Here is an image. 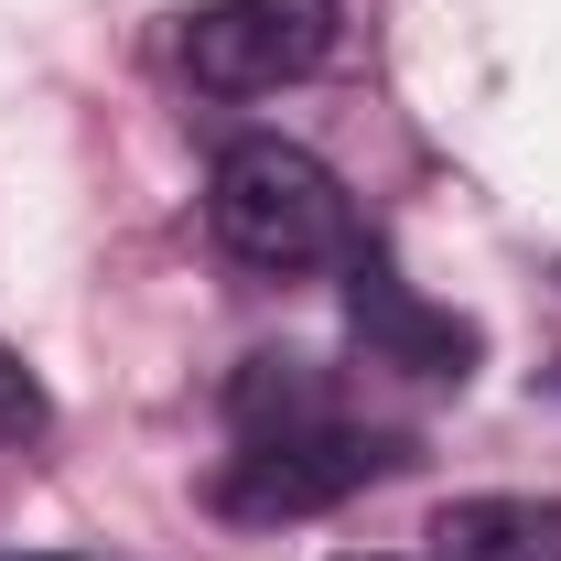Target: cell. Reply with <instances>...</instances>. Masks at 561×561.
<instances>
[{
	"label": "cell",
	"mask_w": 561,
	"mask_h": 561,
	"mask_svg": "<svg viewBox=\"0 0 561 561\" xmlns=\"http://www.w3.org/2000/svg\"><path fill=\"white\" fill-rule=\"evenodd\" d=\"M335 55V0H206L184 22V76L206 98H271Z\"/></svg>",
	"instance_id": "2"
},
{
	"label": "cell",
	"mask_w": 561,
	"mask_h": 561,
	"mask_svg": "<svg viewBox=\"0 0 561 561\" xmlns=\"http://www.w3.org/2000/svg\"><path fill=\"white\" fill-rule=\"evenodd\" d=\"M227 400H238V421H249V432H291V421H324V389H313V378H302L291 356H249Z\"/></svg>",
	"instance_id": "6"
},
{
	"label": "cell",
	"mask_w": 561,
	"mask_h": 561,
	"mask_svg": "<svg viewBox=\"0 0 561 561\" xmlns=\"http://www.w3.org/2000/svg\"><path fill=\"white\" fill-rule=\"evenodd\" d=\"M400 454L378 432H346V421H291V432H249V454L227 465V518H313L356 496L367 476H389Z\"/></svg>",
	"instance_id": "3"
},
{
	"label": "cell",
	"mask_w": 561,
	"mask_h": 561,
	"mask_svg": "<svg viewBox=\"0 0 561 561\" xmlns=\"http://www.w3.org/2000/svg\"><path fill=\"white\" fill-rule=\"evenodd\" d=\"M206 216L227 238V260H249V271L291 280V271L346 260V184L302 140H227L216 184H206Z\"/></svg>",
	"instance_id": "1"
},
{
	"label": "cell",
	"mask_w": 561,
	"mask_h": 561,
	"mask_svg": "<svg viewBox=\"0 0 561 561\" xmlns=\"http://www.w3.org/2000/svg\"><path fill=\"white\" fill-rule=\"evenodd\" d=\"M346 313H356V335H367V356H378V367H411V378H465V367H476V324L432 313V302H421L389 260H356Z\"/></svg>",
	"instance_id": "4"
},
{
	"label": "cell",
	"mask_w": 561,
	"mask_h": 561,
	"mask_svg": "<svg viewBox=\"0 0 561 561\" xmlns=\"http://www.w3.org/2000/svg\"><path fill=\"white\" fill-rule=\"evenodd\" d=\"M44 421H55V400H44V378H33L22 356L0 346V443H33Z\"/></svg>",
	"instance_id": "7"
},
{
	"label": "cell",
	"mask_w": 561,
	"mask_h": 561,
	"mask_svg": "<svg viewBox=\"0 0 561 561\" xmlns=\"http://www.w3.org/2000/svg\"><path fill=\"white\" fill-rule=\"evenodd\" d=\"M432 561H561V496H454Z\"/></svg>",
	"instance_id": "5"
}]
</instances>
